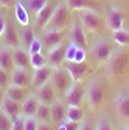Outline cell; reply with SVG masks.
Segmentation results:
<instances>
[{"mask_svg": "<svg viewBox=\"0 0 129 130\" xmlns=\"http://www.w3.org/2000/svg\"><path fill=\"white\" fill-rule=\"evenodd\" d=\"M95 130H114V127H112V124L107 118H100L98 122H96Z\"/></svg>", "mask_w": 129, "mask_h": 130, "instance_id": "cell-37", "label": "cell"}, {"mask_svg": "<svg viewBox=\"0 0 129 130\" xmlns=\"http://www.w3.org/2000/svg\"><path fill=\"white\" fill-rule=\"evenodd\" d=\"M39 99H37V96L34 94H28L23 102H22V115L23 116H34L36 115V110L39 107Z\"/></svg>", "mask_w": 129, "mask_h": 130, "instance_id": "cell-22", "label": "cell"}, {"mask_svg": "<svg viewBox=\"0 0 129 130\" xmlns=\"http://www.w3.org/2000/svg\"><path fill=\"white\" fill-rule=\"evenodd\" d=\"M11 130H25V116L23 115H20V116L12 119Z\"/></svg>", "mask_w": 129, "mask_h": 130, "instance_id": "cell-36", "label": "cell"}, {"mask_svg": "<svg viewBox=\"0 0 129 130\" xmlns=\"http://www.w3.org/2000/svg\"><path fill=\"white\" fill-rule=\"evenodd\" d=\"M115 50L117 48L114 45V39L110 40V39H106V37L98 39L90 46V53H92L93 59L96 62H100V63H107Z\"/></svg>", "mask_w": 129, "mask_h": 130, "instance_id": "cell-4", "label": "cell"}, {"mask_svg": "<svg viewBox=\"0 0 129 130\" xmlns=\"http://www.w3.org/2000/svg\"><path fill=\"white\" fill-rule=\"evenodd\" d=\"M12 3H14V0H0V6H3V8H9Z\"/></svg>", "mask_w": 129, "mask_h": 130, "instance_id": "cell-44", "label": "cell"}, {"mask_svg": "<svg viewBox=\"0 0 129 130\" xmlns=\"http://www.w3.org/2000/svg\"><path fill=\"white\" fill-rule=\"evenodd\" d=\"M28 96V87H19V85H12L9 84L6 88V98L17 102H23V99Z\"/></svg>", "mask_w": 129, "mask_h": 130, "instance_id": "cell-25", "label": "cell"}, {"mask_svg": "<svg viewBox=\"0 0 129 130\" xmlns=\"http://www.w3.org/2000/svg\"><path fill=\"white\" fill-rule=\"evenodd\" d=\"M72 14H70V8L67 6V3H58L50 22L47 23L45 29H58V31H66L70 23H72Z\"/></svg>", "mask_w": 129, "mask_h": 130, "instance_id": "cell-2", "label": "cell"}, {"mask_svg": "<svg viewBox=\"0 0 129 130\" xmlns=\"http://www.w3.org/2000/svg\"><path fill=\"white\" fill-rule=\"evenodd\" d=\"M36 96H37L39 102L47 104V105H51L53 102L58 101V91H56V88L53 87L51 82H47V84H44L42 87H39Z\"/></svg>", "mask_w": 129, "mask_h": 130, "instance_id": "cell-11", "label": "cell"}, {"mask_svg": "<svg viewBox=\"0 0 129 130\" xmlns=\"http://www.w3.org/2000/svg\"><path fill=\"white\" fill-rule=\"evenodd\" d=\"M76 45L75 43H67V50H66V62H73L75 59V53H76Z\"/></svg>", "mask_w": 129, "mask_h": 130, "instance_id": "cell-38", "label": "cell"}, {"mask_svg": "<svg viewBox=\"0 0 129 130\" xmlns=\"http://www.w3.org/2000/svg\"><path fill=\"white\" fill-rule=\"evenodd\" d=\"M114 42L118 43L120 46L129 48V31H126V29L114 31Z\"/></svg>", "mask_w": 129, "mask_h": 130, "instance_id": "cell-30", "label": "cell"}, {"mask_svg": "<svg viewBox=\"0 0 129 130\" xmlns=\"http://www.w3.org/2000/svg\"><path fill=\"white\" fill-rule=\"evenodd\" d=\"M5 88H2L0 87V105H2V102H3V99H5V91H3Z\"/></svg>", "mask_w": 129, "mask_h": 130, "instance_id": "cell-46", "label": "cell"}, {"mask_svg": "<svg viewBox=\"0 0 129 130\" xmlns=\"http://www.w3.org/2000/svg\"><path fill=\"white\" fill-rule=\"evenodd\" d=\"M34 116H36V119L39 122H51V107L41 102Z\"/></svg>", "mask_w": 129, "mask_h": 130, "instance_id": "cell-27", "label": "cell"}, {"mask_svg": "<svg viewBox=\"0 0 129 130\" xmlns=\"http://www.w3.org/2000/svg\"><path fill=\"white\" fill-rule=\"evenodd\" d=\"M30 82H31V77H30L28 70L14 67V70L11 71V76H9V84L19 85V87H28Z\"/></svg>", "mask_w": 129, "mask_h": 130, "instance_id": "cell-17", "label": "cell"}, {"mask_svg": "<svg viewBox=\"0 0 129 130\" xmlns=\"http://www.w3.org/2000/svg\"><path fill=\"white\" fill-rule=\"evenodd\" d=\"M107 63H109V74L115 79H121L129 70V50L126 46L115 50Z\"/></svg>", "mask_w": 129, "mask_h": 130, "instance_id": "cell-1", "label": "cell"}, {"mask_svg": "<svg viewBox=\"0 0 129 130\" xmlns=\"http://www.w3.org/2000/svg\"><path fill=\"white\" fill-rule=\"evenodd\" d=\"M86 98V88L81 82H73L72 87L67 90V93L64 94V102L67 105H79L81 107L83 101Z\"/></svg>", "mask_w": 129, "mask_h": 130, "instance_id": "cell-7", "label": "cell"}, {"mask_svg": "<svg viewBox=\"0 0 129 130\" xmlns=\"http://www.w3.org/2000/svg\"><path fill=\"white\" fill-rule=\"evenodd\" d=\"M86 98L90 110H98L106 101V87L101 79H93L86 88Z\"/></svg>", "mask_w": 129, "mask_h": 130, "instance_id": "cell-3", "label": "cell"}, {"mask_svg": "<svg viewBox=\"0 0 129 130\" xmlns=\"http://www.w3.org/2000/svg\"><path fill=\"white\" fill-rule=\"evenodd\" d=\"M53 70H55V67H51L50 63L44 65V67H41V68H36L34 74L31 76V85H33L34 88H39L44 84H47L48 80H50L51 74H53Z\"/></svg>", "mask_w": 129, "mask_h": 130, "instance_id": "cell-10", "label": "cell"}, {"mask_svg": "<svg viewBox=\"0 0 129 130\" xmlns=\"http://www.w3.org/2000/svg\"><path fill=\"white\" fill-rule=\"evenodd\" d=\"M0 68L6 70L8 73H11L14 70V59H12V51L8 46H2L0 48Z\"/></svg>", "mask_w": 129, "mask_h": 130, "instance_id": "cell-24", "label": "cell"}, {"mask_svg": "<svg viewBox=\"0 0 129 130\" xmlns=\"http://www.w3.org/2000/svg\"><path fill=\"white\" fill-rule=\"evenodd\" d=\"M34 39H36L34 31L31 29V28H28V26H25L22 29V32H20V43L23 45V48H27V50H28V46L33 43Z\"/></svg>", "mask_w": 129, "mask_h": 130, "instance_id": "cell-29", "label": "cell"}, {"mask_svg": "<svg viewBox=\"0 0 129 130\" xmlns=\"http://www.w3.org/2000/svg\"><path fill=\"white\" fill-rule=\"evenodd\" d=\"M66 50H67V43H59L53 48L48 50V56H47V60L51 67H59L62 62H66Z\"/></svg>", "mask_w": 129, "mask_h": 130, "instance_id": "cell-12", "label": "cell"}, {"mask_svg": "<svg viewBox=\"0 0 129 130\" xmlns=\"http://www.w3.org/2000/svg\"><path fill=\"white\" fill-rule=\"evenodd\" d=\"M120 130H129V125H123V127H120Z\"/></svg>", "mask_w": 129, "mask_h": 130, "instance_id": "cell-48", "label": "cell"}, {"mask_svg": "<svg viewBox=\"0 0 129 130\" xmlns=\"http://www.w3.org/2000/svg\"><path fill=\"white\" fill-rule=\"evenodd\" d=\"M64 124H66V130H79L81 128V122L79 121H64Z\"/></svg>", "mask_w": 129, "mask_h": 130, "instance_id": "cell-41", "label": "cell"}, {"mask_svg": "<svg viewBox=\"0 0 129 130\" xmlns=\"http://www.w3.org/2000/svg\"><path fill=\"white\" fill-rule=\"evenodd\" d=\"M62 40H64V31H58V29H44L42 31V43L48 50L59 45Z\"/></svg>", "mask_w": 129, "mask_h": 130, "instance_id": "cell-16", "label": "cell"}, {"mask_svg": "<svg viewBox=\"0 0 129 130\" xmlns=\"http://www.w3.org/2000/svg\"><path fill=\"white\" fill-rule=\"evenodd\" d=\"M11 125H12V119L0 108V130H11Z\"/></svg>", "mask_w": 129, "mask_h": 130, "instance_id": "cell-33", "label": "cell"}, {"mask_svg": "<svg viewBox=\"0 0 129 130\" xmlns=\"http://www.w3.org/2000/svg\"><path fill=\"white\" fill-rule=\"evenodd\" d=\"M106 26L109 29L114 31H118V29H123L124 26V12L118 8V6H112L106 15Z\"/></svg>", "mask_w": 129, "mask_h": 130, "instance_id": "cell-8", "label": "cell"}, {"mask_svg": "<svg viewBox=\"0 0 129 130\" xmlns=\"http://www.w3.org/2000/svg\"><path fill=\"white\" fill-rule=\"evenodd\" d=\"M27 2V6L30 8V11L31 12H34V14H37L50 0H25Z\"/></svg>", "mask_w": 129, "mask_h": 130, "instance_id": "cell-32", "label": "cell"}, {"mask_svg": "<svg viewBox=\"0 0 129 130\" xmlns=\"http://www.w3.org/2000/svg\"><path fill=\"white\" fill-rule=\"evenodd\" d=\"M39 121L36 116H25V130H37Z\"/></svg>", "mask_w": 129, "mask_h": 130, "instance_id": "cell-35", "label": "cell"}, {"mask_svg": "<svg viewBox=\"0 0 129 130\" xmlns=\"http://www.w3.org/2000/svg\"><path fill=\"white\" fill-rule=\"evenodd\" d=\"M115 110L120 118L129 119V91H121L115 101Z\"/></svg>", "mask_w": 129, "mask_h": 130, "instance_id": "cell-21", "label": "cell"}, {"mask_svg": "<svg viewBox=\"0 0 129 130\" xmlns=\"http://www.w3.org/2000/svg\"><path fill=\"white\" fill-rule=\"evenodd\" d=\"M6 17H5V14L0 11V37H2V34H3V31H5V28H6Z\"/></svg>", "mask_w": 129, "mask_h": 130, "instance_id": "cell-42", "label": "cell"}, {"mask_svg": "<svg viewBox=\"0 0 129 130\" xmlns=\"http://www.w3.org/2000/svg\"><path fill=\"white\" fill-rule=\"evenodd\" d=\"M0 108L5 111L11 119H14V118H17V116L22 115V102L12 101V99H9V98H5L2 105H0Z\"/></svg>", "mask_w": 129, "mask_h": 130, "instance_id": "cell-20", "label": "cell"}, {"mask_svg": "<svg viewBox=\"0 0 129 130\" xmlns=\"http://www.w3.org/2000/svg\"><path fill=\"white\" fill-rule=\"evenodd\" d=\"M58 130H66V124H64V121H62V122H59V125H58Z\"/></svg>", "mask_w": 129, "mask_h": 130, "instance_id": "cell-47", "label": "cell"}, {"mask_svg": "<svg viewBox=\"0 0 129 130\" xmlns=\"http://www.w3.org/2000/svg\"><path fill=\"white\" fill-rule=\"evenodd\" d=\"M83 118H84V111L79 105H69L67 108V119L69 121H79L83 122Z\"/></svg>", "mask_w": 129, "mask_h": 130, "instance_id": "cell-28", "label": "cell"}, {"mask_svg": "<svg viewBox=\"0 0 129 130\" xmlns=\"http://www.w3.org/2000/svg\"><path fill=\"white\" fill-rule=\"evenodd\" d=\"M30 60H31V67H33L34 70H36V68H41V67H44V65H47V63H48L47 57H45L42 53L31 54V56H30Z\"/></svg>", "mask_w": 129, "mask_h": 130, "instance_id": "cell-31", "label": "cell"}, {"mask_svg": "<svg viewBox=\"0 0 129 130\" xmlns=\"http://www.w3.org/2000/svg\"><path fill=\"white\" fill-rule=\"evenodd\" d=\"M55 3H50L48 2L37 14H36V20H34V26H36V29H45V26H47V23L50 22V19H51V14H53V11H55Z\"/></svg>", "mask_w": 129, "mask_h": 130, "instance_id": "cell-15", "label": "cell"}, {"mask_svg": "<svg viewBox=\"0 0 129 130\" xmlns=\"http://www.w3.org/2000/svg\"><path fill=\"white\" fill-rule=\"evenodd\" d=\"M66 68L69 70L73 82H81L89 71V63H86V62H66Z\"/></svg>", "mask_w": 129, "mask_h": 130, "instance_id": "cell-13", "label": "cell"}, {"mask_svg": "<svg viewBox=\"0 0 129 130\" xmlns=\"http://www.w3.org/2000/svg\"><path fill=\"white\" fill-rule=\"evenodd\" d=\"M14 12H16V19H17V22L22 26H28V23H30V14H28V9L25 8V5L20 2V0L14 2Z\"/></svg>", "mask_w": 129, "mask_h": 130, "instance_id": "cell-26", "label": "cell"}, {"mask_svg": "<svg viewBox=\"0 0 129 130\" xmlns=\"http://www.w3.org/2000/svg\"><path fill=\"white\" fill-rule=\"evenodd\" d=\"M70 39L72 43H75L79 48H87V32L84 29V26L79 23L78 20L72 22V29H70Z\"/></svg>", "mask_w": 129, "mask_h": 130, "instance_id": "cell-9", "label": "cell"}, {"mask_svg": "<svg viewBox=\"0 0 129 130\" xmlns=\"http://www.w3.org/2000/svg\"><path fill=\"white\" fill-rule=\"evenodd\" d=\"M70 11H84V9H93L96 11L100 8L98 0H66Z\"/></svg>", "mask_w": 129, "mask_h": 130, "instance_id": "cell-19", "label": "cell"}, {"mask_svg": "<svg viewBox=\"0 0 129 130\" xmlns=\"http://www.w3.org/2000/svg\"><path fill=\"white\" fill-rule=\"evenodd\" d=\"M8 85H9V73L3 68H0V87L8 88Z\"/></svg>", "mask_w": 129, "mask_h": 130, "instance_id": "cell-39", "label": "cell"}, {"mask_svg": "<svg viewBox=\"0 0 129 130\" xmlns=\"http://www.w3.org/2000/svg\"><path fill=\"white\" fill-rule=\"evenodd\" d=\"M73 62H86V50H84V48H79V46L76 48Z\"/></svg>", "mask_w": 129, "mask_h": 130, "instance_id": "cell-40", "label": "cell"}, {"mask_svg": "<svg viewBox=\"0 0 129 130\" xmlns=\"http://www.w3.org/2000/svg\"><path fill=\"white\" fill-rule=\"evenodd\" d=\"M42 46H44L42 40H39V39L36 37V39L33 40V43L28 46V53H30V56H31V54H36V53H42Z\"/></svg>", "mask_w": 129, "mask_h": 130, "instance_id": "cell-34", "label": "cell"}, {"mask_svg": "<svg viewBox=\"0 0 129 130\" xmlns=\"http://www.w3.org/2000/svg\"><path fill=\"white\" fill-rule=\"evenodd\" d=\"M79 130H95V128L92 127V124H90V122H87V121H86V122H83V124H81V128H79Z\"/></svg>", "mask_w": 129, "mask_h": 130, "instance_id": "cell-45", "label": "cell"}, {"mask_svg": "<svg viewBox=\"0 0 129 130\" xmlns=\"http://www.w3.org/2000/svg\"><path fill=\"white\" fill-rule=\"evenodd\" d=\"M50 80H51L53 87L56 88L58 94H61V96L66 94L67 90H69V88L72 87V84H73V79H72V76H70V73H69V70H67L66 67H64V68L56 67V68L53 70V74H51Z\"/></svg>", "mask_w": 129, "mask_h": 130, "instance_id": "cell-6", "label": "cell"}, {"mask_svg": "<svg viewBox=\"0 0 129 130\" xmlns=\"http://www.w3.org/2000/svg\"><path fill=\"white\" fill-rule=\"evenodd\" d=\"M37 130H55V127L51 125V122H39Z\"/></svg>", "mask_w": 129, "mask_h": 130, "instance_id": "cell-43", "label": "cell"}, {"mask_svg": "<svg viewBox=\"0 0 129 130\" xmlns=\"http://www.w3.org/2000/svg\"><path fill=\"white\" fill-rule=\"evenodd\" d=\"M2 43L3 46H8V48H17L20 45V36L17 34L16 31V26L11 25V23H6V28L2 34Z\"/></svg>", "mask_w": 129, "mask_h": 130, "instance_id": "cell-14", "label": "cell"}, {"mask_svg": "<svg viewBox=\"0 0 129 130\" xmlns=\"http://www.w3.org/2000/svg\"><path fill=\"white\" fill-rule=\"evenodd\" d=\"M50 107H51V122L59 124L67 118V107L64 101H56Z\"/></svg>", "mask_w": 129, "mask_h": 130, "instance_id": "cell-23", "label": "cell"}, {"mask_svg": "<svg viewBox=\"0 0 129 130\" xmlns=\"http://www.w3.org/2000/svg\"><path fill=\"white\" fill-rule=\"evenodd\" d=\"M12 59H14V67H17V68L28 70L31 67L30 53H28V50H25L22 46H17L12 50Z\"/></svg>", "mask_w": 129, "mask_h": 130, "instance_id": "cell-18", "label": "cell"}, {"mask_svg": "<svg viewBox=\"0 0 129 130\" xmlns=\"http://www.w3.org/2000/svg\"><path fill=\"white\" fill-rule=\"evenodd\" d=\"M81 25L84 26L86 32L92 34H101L106 28V20L93 9H84L81 11Z\"/></svg>", "mask_w": 129, "mask_h": 130, "instance_id": "cell-5", "label": "cell"}]
</instances>
